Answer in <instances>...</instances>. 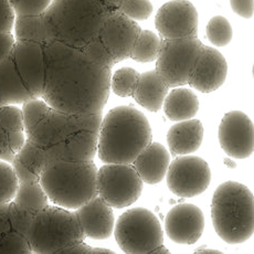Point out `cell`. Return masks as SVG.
I'll return each mask as SVG.
<instances>
[{
    "mask_svg": "<svg viewBox=\"0 0 254 254\" xmlns=\"http://www.w3.org/2000/svg\"><path fill=\"white\" fill-rule=\"evenodd\" d=\"M45 89L41 99L70 114L102 113L110 96L111 70L93 60L83 48L58 41L43 45Z\"/></svg>",
    "mask_w": 254,
    "mask_h": 254,
    "instance_id": "6da1fadb",
    "label": "cell"
},
{
    "mask_svg": "<svg viewBox=\"0 0 254 254\" xmlns=\"http://www.w3.org/2000/svg\"><path fill=\"white\" fill-rule=\"evenodd\" d=\"M151 140L147 117L134 107L117 106L102 119L96 155L104 164H133Z\"/></svg>",
    "mask_w": 254,
    "mask_h": 254,
    "instance_id": "7a4b0ae2",
    "label": "cell"
},
{
    "mask_svg": "<svg viewBox=\"0 0 254 254\" xmlns=\"http://www.w3.org/2000/svg\"><path fill=\"white\" fill-rule=\"evenodd\" d=\"M113 10L103 0H52L42 16L51 41L84 48Z\"/></svg>",
    "mask_w": 254,
    "mask_h": 254,
    "instance_id": "3957f363",
    "label": "cell"
},
{
    "mask_svg": "<svg viewBox=\"0 0 254 254\" xmlns=\"http://www.w3.org/2000/svg\"><path fill=\"white\" fill-rule=\"evenodd\" d=\"M96 176L93 160L56 159L47 164L39 182L51 203L76 210L96 196Z\"/></svg>",
    "mask_w": 254,
    "mask_h": 254,
    "instance_id": "277c9868",
    "label": "cell"
},
{
    "mask_svg": "<svg viewBox=\"0 0 254 254\" xmlns=\"http://www.w3.org/2000/svg\"><path fill=\"white\" fill-rule=\"evenodd\" d=\"M211 218L214 230L224 242H247L254 230V199L251 190L237 182L220 185L212 197Z\"/></svg>",
    "mask_w": 254,
    "mask_h": 254,
    "instance_id": "5b68a950",
    "label": "cell"
},
{
    "mask_svg": "<svg viewBox=\"0 0 254 254\" xmlns=\"http://www.w3.org/2000/svg\"><path fill=\"white\" fill-rule=\"evenodd\" d=\"M84 239L75 212L56 204L38 211L28 231L31 251L38 254H60L67 246Z\"/></svg>",
    "mask_w": 254,
    "mask_h": 254,
    "instance_id": "8992f818",
    "label": "cell"
},
{
    "mask_svg": "<svg viewBox=\"0 0 254 254\" xmlns=\"http://www.w3.org/2000/svg\"><path fill=\"white\" fill-rule=\"evenodd\" d=\"M113 234L121 250L128 254L151 253L164 244L162 224L146 208H133L121 214Z\"/></svg>",
    "mask_w": 254,
    "mask_h": 254,
    "instance_id": "52a82bcc",
    "label": "cell"
},
{
    "mask_svg": "<svg viewBox=\"0 0 254 254\" xmlns=\"http://www.w3.org/2000/svg\"><path fill=\"white\" fill-rule=\"evenodd\" d=\"M143 188V180L131 164H104L97 169L96 194L112 208L131 206Z\"/></svg>",
    "mask_w": 254,
    "mask_h": 254,
    "instance_id": "ba28073f",
    "label": "cell"
},
{
    "mask_svg": "<svg viewBox=\"0 0 254 254\" xmlns=\"http://www.w3.org/2000/svg\"><path fill=\"white\" fill-rule=\"evenodd\" d=\"M201 48L198 38L165 39L156 59V71L169 87L188 84Z\"/></svg>",
    "mask_w": 254,
    "mask_h": 254,
    "instance_id": "9c48e42d",
    "label": "cell"
},
{
    "mask_svg": "<svg viewBox=\"0 0 254 254\" xmlns=\"http://www.w3.org/2000/svg\"><path fill=\"white\" fill-rule=\"evenodd\" d=\"M167 186L176 196L192 198L204 192L211 182V170L199 156L183 155L169 164Z\"/></svg>",
    "mask_w": 254,
    "mask_h": 254,
    "instance_id": "30bf717a",
    "label": "cell"
},
{
    "mask_svg": "<svg viewBox=\"0 0 254 254\" xmlns=\"http://www.w3.org/2000/svg\"><path fill=\"white\" fill-rule=\"evenodd\" d=\"M139 32L140 28L135 20L115 9L102 23L97 39L116 64L130 57Z\"/></svg>",
    "mask_w": 254,
    "mask_h": 254,
    "instance_id": "8fae6325",
    "label": "cell"
},
{
    "mask_svg": "<svg viewBox=\"0 0 254 254\" xmlns=\"http://www.w3.org/2000/svg\"><path fill=\"white\" fill-rule=\"evenodd\" d=\"M198 11L188 0H173L159 8L155 26L164 39L197 38Z\"/></svg>",
    "mask_w": 254,
    "mask_h": 254,
    "instance_id": "7c38bea8",
    "label": "cell"
},
{
    "mask_svg": "<svg viewBox=\"0 0 254 254\" xmlns=\"http://www.w3.org/2000/svg\"><path fill=\"white\" fill-rule=\"evenodd\" d=\"M220 145L229 157L244 159L254 149V128L250 117L241 111H231L223 116L219 125Z\"/></svg>",
    "mask_w": 254,
    "mask_h": 254,
    "instance_id": "4fadbf2b",
    "label": "cell"
},
{
    "mask_svg": "<svg viewBox=\"0 0 254 254\" xmlns=\"http://www.w3.org/2000/svg\"><path fill=\"white\" fill-rule=\"evenodd\" d=\"M19 76L33 99L42 97L45 89V51L37 42L17 41L10 55Z\"/></svg>",
    "mask_w": 254,
    "mask_h": 254,
    "instance_id": "5bb4252c",
    "label": "cell"
},
{
    "mask_svg": "<svg viewBox=\"0 0 254 254\" xmlns=\"http://www.w3.org/2000/svg\"><path fill=\"white\" fill-rule=\"evenodd\" d=\"M165 230L170 240L176 243H196L204 230L203 212L194 204H177L165 218Z\"/></svg>",
    "mask_w": 254,
    "mask_h": 254,
    "instance_id": "9a60e30c",
    "label": "cell"
},
{
    "mask_svg": "<svg viewBox=\"0 0 254 254\" xmlns=\"http://www.w3.org/2000/svg\"><path fill=\"white\" fill-rule=\"evenodd\" d=\"M227 75L226 58L217 49L202 45L188 84L199 92L211 93L222 86Z\"/></svg>",
    "mask_w": 254,
    "mask_h": 254,
    "instance_id": "2e32d148",
    "label": "cell"
},
{
    "mask_svg": "<svg viewBox=\"0 0 254 254\" xmlns=\"http://www.w3.org/2000/svg\"><path fill=\"white\" fill-rule=\"evenodd\" d=\"M85 238L92 240H106L113 236L115 219L113 208L96 196L74 210Z\"/></svg>",
    "mask_w": 254,
    "mask_h": 254,
    "instance_id": "e0dca14e",
    "label": "cell"
},
{
    "mask_svg": "<svg viewBox=\"0 0 254 254\" xmlns=\"http://www.w3.org/2000/svg\"><path fill=\"white\" fill-rule=\"evenodd\" d=\"M169 164L170 154L165 146L159 143H150L131 165L143 183L156 185L166 177Z\"/></svg>",
    "mask_w": 254,
    "mask_h": 254,
    "instance_id": "ac0fdd59",
    "label": "cell"
},
{
    "mask_svg": "<svg viewBox=\"0 0 254 254\" xmlns=\"http://www.w3.org/2000/svg\"><path fill=\"white\" fill-rule=\"evenodd\" d=\"M204 128L199 120L177 122L167 133V143L172 154L183 156L194 153L202 144Z\"/></svg>",
    "mask_w": 254,
    "mask_h": 254,
    "instance_id": "d6986e66",
    "label": "cell"
},
{
    "mask_svg": "<svg viewBox=\"0 0 254 254\" xmlns=\"http://www.w3.org/2000/svg\"><path fill=\"white\" fill-rule=\"evenodd\" d=\"M49 163L43 148L29 139L12 160V167L19 183L39 182L43 169Z\"/></svg>",
    "mask_w": 254,
    "mask_h": 254,
    "instance_id": "ffe728a7",
    "label": "cell"
},
{
    "mask_svg": "<svg viewBox=\"0 0 254 254\" xmlns=\"http://www.w3.org/2000/svg\"><path fill=\"white\" fill-rule=\"evenodd\" d=\"M168 90L169 86L160 77L157 71H148L139 75L133 97L144 109L156 113L163 107Z\"/></svg>",
    "mask_w": 254,
    "mask_h": 254,
    "instance_id": "44dd1931",
    "label": "cell"
},
{
    "mask_svg": "<svg viewBox=\"0 0 254 254\" xmlns=\"http://www.w3.org/2000/svg\"><path fill=\"white\" fill-rule=\"evenodd\" d=\"M33 99L23 84L11 57L0 63V105L19 104Z\"/></svg>",
    "mask_w": 254,
    "mask_h": 254,
    "instance_id": "7402d4cb",
    "label": "cell"
},
{
    "mask_svg": "<svg viewBox=\"0 0 254 254\" xmlns=\"http://www.w3.org/2000/svg\"><path fill=\"white\" fill-rule=\"evenodd\" d=\"M163 109L165 115L173 122H182L194 117L199 110L197 95L186 87H174L166 95Z\"/></svg>",
    "mask_w": 254,
    "mask_h": 254,
    "instance_id": "603a6c76",
    "label": "cell"
},
{
    "mask_svg": "<svg viewBox=\"0 0 254 254\" xmlns=\"http://www.w3.org/2000/svg\"><path fill=\"white\" fill-rule=\"evenodd\" d=\"M13 206L22 212L33 216L49 204V198L40 182L19 183L13 197Z\"/></svg>",
    "mask_w": 254,
    "mask_h": 254,
    "instance_id": "cb8c5ba5",
    "label": "cell"
},
{
    "mask_svg": "<svg viewBox=\"0 0 254 254\" xmlns=\"http://www.w3.org/2000/svg\"><path fill=\"white\" fill-rule=\"evenodd\" d=\"M13 28L17 41L37 42L41 45L51 41L42 13L38 16H16Z\"/></svg>",
    "mask_w": 254,
    "mask_h": 254,
    "instance_id": "d4e9b609",
    "label": "cell"
},
{
    "mask_svg": "<svg viewBox=\"0 0 254 254\" xmlns=\"http://www.w3.org/2000/svg\"><path fill=\"white\" fill-rule=\"evenodd\" d=\"M160 47H162V40L155 32L140 30L129 58L139 63L156 61L159 55Z\"/></svg>",
    "mask_w": 254,
    "mask_h": 254,
    "instance_id": "484cf974",
    "label": "cell"
},
{
    "mask_svg": "<svg viewBox=\"0 0 254 254\" xmlns=\"http://www.w3.org/2000/svg\"><path fill=\"white\" fill-rule=\"evenodd\" d=\"M139 75V73L133 67H121L115 71L114 74L111 75V90L120 97L133 96Z\"/></svg>",
    "mask_w": 254,
    "mask_h": 254,
    "instance_id": "4316f807",
    "label": "cell"
},
{
    "mask_svg": "<svg viewBox=\"0 0 254 254\" xmlns=\"http://www.w3.org/2000/svg\"><path fill=\"white\" fill-rule=\"evenodd\" d=\"M27 140L24 130H6L0 128V159L12 163L14 156Z\"/></svg>",
    "mask_w": 254,
    "mask_h": 254,
    "instance_id": "83f0119b",
    "label": "cell"
},
{
    "mask_svg": "<svg viewBox=\"0 0 254 254\" xmlns=\"http://www.w3.org/2000/svg\"><path fill=\"white\" fill-rule=\"evenodd\" d=\"M206 31L208 40L216 47H226L232 40V27L223 16H214L210 19Z\"/></svg>",
    "mask_w": 254,
    "mask_h": 254,
    "instance_id": "f1b7e54d",
    "label": "cell"
},
{
    "mask_svg": "<svg viewBox=\"0 0 254 254\" xmlns=\"http://www.w3.org/2000/svg\"><path fill=\"white\" fill-rule=\"evenodd\" d=\"M18 185L19 182L12 165L0 159V206L12 201Z\"/></svg>",
    "mask_w": 254,
    "mask_h": 254,
    "instance_id": "f546056e",
    "label": "cell"
},
{
    "mask_svg": "<svg viewBox=\"0 0 254 254\" xmlns=\"http://www.w3.org/2000/svg\"><path fill=\"white\" fill-rule=\"evenodd\" d=\"M117 10L133 20H146L153 12L149 0H123Z\"/></svg>",
    "mask_w": 254,
    "mask_h": 254,
    "instance_id": "4dcf8cb0",
    "label": "cell"
},
{
    "mask_svg": "<svg viewBox=\"0 0 254 254\" xmlns=\"http://www.w3.org/2000/svg\"><path fill=\"white\" fill-rule=\"evenodd\" d=\"M0 128L6 130H24L22 110L11 104L0 105Z\"/></svg>",
    "mask_w": 254,
    "mask_h": 254,
    "instance_id": "1f68e13d",
    "label": "cell"
},
{
    "mask_svg": "<svg viewBox=\"0 0 254 254\" xmlns=\"http://www.w3.org/2000/svg\"><path fill=\"white\" fill-rule=\"evenodd\" d=\"M16 16H38L47 10L52 0H8Z\"/></svg>",
    "mask_w": 254,
    "mask_h": 254,
    "instance_id": "d6a6232c",
    "label": "cell"
},
{
    "mask_svg": "<svg viewBox=\"0 0 254 254\" xmlns=\"http://www.w3.org/2000/svg\"><path fill=\"white\" fill-rule=\"evenodd\" d=\"M16 14L8 0H0V30L12 31Z\"/></svg>",
    "mask_w": 254,
    "mask_h": 254,
    "instance_id": "836d02e7",
    "label": "cell"
},
{
    "mask_svg": "<svg viewBox=\"0 0 254 254\" xmlns=\"http://www.w3.org/2000/svg\"><path fill=\"white\" fill-rule=\"evenodd\" d=\"M16 42V37L12 32L0 30V63L11 55Z\"/></svg>",
    "mask_w": 254,
    "mask_h": 254,
    "instance_id": "e575fe53",
    "label": "cell"
},
{
    "mask_svg": "<svg viewBox=\"0 0 254 254\" xmlns=\"http://www.w3.org/2000/svg\"><path fill=\"white\" fill-rule=\"evenodd\" d=\"M230 4L233 12L238 16L244 19H251L253 17V0H230Z\"/></svg>",
    "mask_w": 254,
    "mask_h": 254,
    "instance_id": "d590c367",
    "label": "cell"
},
{
    "mask_svg": "<svg viewBox=\"0 0 254 254\" xmlns=\"http://www.w3.org/2000/svg\"><path fill=\"white\" fill-rule=\"evenodd\" d=\"M92 247L86 244L84 241L72 243L70 246L63 249L60 254H91Z\"/></svg>",
    "mask_w": 254,
    "mask_h": 254,
    "instance_id": "8d00e7d4",
    "label": "cell"
},
{
    "mask_svg": "<svg viewBox=\"0 0 254 254\" xmlns=\"http://www.w3.org/2000/svg\"><path fill=\"white\" fill-rule=\"evenodd\" d=\"M103 1L106 3V4H109V6L112 8V9H117L120 7V4L122 3V1H123V0H103Z\"/></svg>",
    "mask_w": 254,
    "mask_h": 254,
    "instance_id": "74e56055",
    "label": "cell"
},
{
    "mask_svg": "<svg viewBox=\"0 0 254 254\" xmlns=\"http://www.w3.org/2000/svg\"><path fill=\"white\" fill-rule=\"evenodd\" d=\"M94 253V254H99V253H104V254H113L114 252L112 250H109V249H105V248H92V251L91 254Z\"/></svg>",
    "mask_w": 254,
    "mask_h": 254,
    "instance_id": "f35d334b",
    "label": "cell"
},
{
    "mask_svg": "<svg viewBox=\"0 0 254 254\" xmlns=\"http://www.w3.org/2000/svg\"><path fill=\"white\" fill-rule=\"evenodd\" d=\"M194 253H221V251L214 250V249H198V250L194 251Z\"/></svg>",
    "mask_w": 254,
    "mask_h": 254,
    "instance_id": "ab89813d",
    "label": "cell"
},
{
    "mask_svg": "<svg viewBox=\"0 0 254 254\" xmlns=\"http://www.w3.org/2000/svg\"><path fill=\"white\" fill-rule=\"evenodd\" d=\"M151 253H169V250H167V249L164 247V244H162V246L155 248L154 250L151 251Z\"/></svg>",
    "mask_w": 254,
    "mask_h": 254,
    "instance_id": "60d3db41",
    "label": "cell"
},
{
    "mask_svg": "<svg viewBox=\"0 0 254 254\" xmlns=\"http://www.w3.org/2000/svg\"><path fill=\"white\" fill-rule=\"evenodd\" d=\"M224 164H226L227 166H229V167H230V168H236L237 167V164L234 163V162H232V159H229V158L224 159Z\"/></svg>",
    "mask_w": 254,
    "mask_h": 254,
    "instance_id": "b9f144b4",
    "label": "cell"
}]
</instances>
